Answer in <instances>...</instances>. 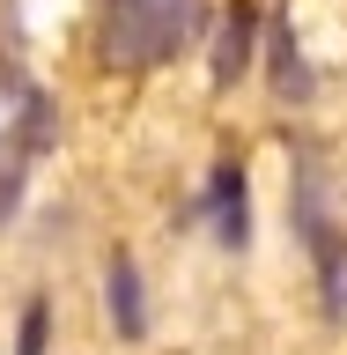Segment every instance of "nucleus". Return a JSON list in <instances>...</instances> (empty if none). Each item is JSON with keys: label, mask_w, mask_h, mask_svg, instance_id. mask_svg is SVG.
Instances as JSON below:
<instances>
[{"label": "nucleus", "mask_w": 347, "mask_h": 355, "mask_svg": "<svg viewBox=\"0 0 347 355\" xmlns=\"http://www.w3.org/2000/svg\"><path fill=\"white\" fill-rule=\"evenodd\" d=\"M207 15V0H104V60L111 67H163L185 52Z\"/></svg>", "instance_id": "1"}, {"label": "nucleus", "mask_w": 347, "mask_h": 355, "mask_svg": "<svg viewBox=\"0 0 347 355\" xmlns=\"http://www.w3.org/2000/svg\"><path fill=\"white\" fill-rule=\"evenodd\" d=\"M222 237L229 244L244 237V185H237V171H222Z\"/></svg>", "instance_id": "2"}, {"label": "nucleus", "mask_w": 347, "mask_h": 355, "mask_svg": "<svg viewBox=\"0 0 347 355\" xmlns=\"http://www.w3.org/2000/svg\"><path fill=\"white\" fill-rule=\"evenodd\" d=\"M111 311H118V326H141V304H133V274H126V266H111Z\"/></svg>", "instance_id": "3"}, {"label": "nucleus", "mask_w": 347, "mask_h": 355, "mask_svg": "<svg viewBox=\"0 0 347 355\" xmlns=\"http://www.w3.org/2000/svg\"><path fill=\"white\" fill-rule=\"evenodd\" d=\"M22 355H44V311H30V326H22Z\"/></svg>", "instance_id": "4"}]
</instances>
